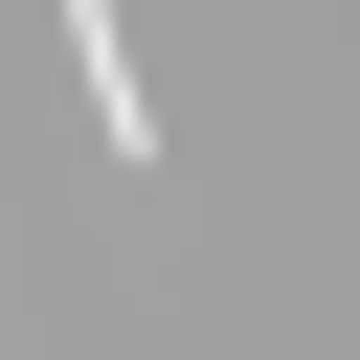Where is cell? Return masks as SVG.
Masks as SVG:
<instances>
[{
	"mask_svg": "<svg viewBox=\"0 0 360 360\" xmlns=\"http://www.w3.org/2000/svg\"><path fill=\"white\" fill-rule=\"evenodd\" d=\"M68 90H90V135H112V158H158V90H135V22H68Z\"/></svg>",
	"mask_w": 360,
	"mask_h": 360,
	"instance_id": "cell-1",
	"label": "cell"
}]
</instances>
